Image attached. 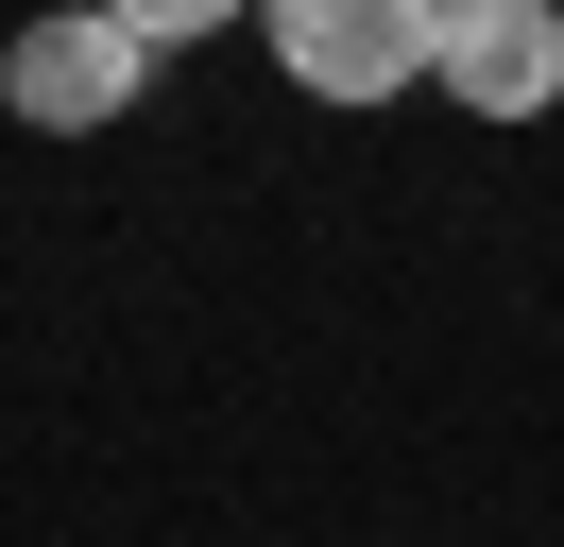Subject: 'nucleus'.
Segmentation results:
<instances>
[{
	"label": "nucleus",
	"instance_id": "nucleus-1",
	"mask_svg": "<svg viewBox=\"0 0 564 547\" xmlns=\"http://www.w3.org/2000/svg\"><path fill=\"white\" fill-rule=\"evenodd\" d=\"M257 34H274V68L308 103H411L427 86V34H445V0H257Z\"/></svg>",
	"mask_w": 564,
	"mask_h": 547
},
{
	"label": "nucleus",
	"instance_id": "nucleus-2",
	"mask_svg": "<svg viewBox=\"0 0 564 547\" xmlns=\"http://www.w3.org/2000/svg\"><path fill=\"white\" fill-rule=\"evenodd\" d=\"M138 86H154V34H120L104 0H52V18L0 52V103H18L35 137H120Z\"/></svg>",
	"mask_w": 564,
	"mask_h": 547
},
{
	"label": "nucleus",
	"instance_id": "nucleus-3",
	"mask_svg": "<svg viewBox=\"0 0 564 547\" xmlns=\"http://www.w3.org/2000/svg\"><path fill=\"white\" fill-rule=\"evenodd\" d=\"M427 86H445L462 120H547L564 103V0H445Z\"/></svg>",
	"mask_w": 564,
	"mask_h": 547
},
{
	"label": "nucleus",
	"instance_id": "nucleus-4",
	"mask_svg": "<svg viewBox=\"0 0 564 547\" xmlns=\"http://www.w3.org/2000/svg\"><path fill=\"white\" fill-rule=\"evenodd\" d=\"M120 34H154V52H188V34H223V18H257V0H104Z\"/></svg>",
	"mask_w": 564,
	"mask_h": 547
}]
</instances>
